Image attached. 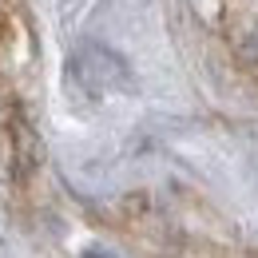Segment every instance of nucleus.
<instances>
[{"label":"nucleus","mask_w":258,"mask_h":258,"mask_svg":"<svg viewBox=\"0 0 258 258\" xmlns=\"http://www.w3.org/2000/svg\"><path fill=\"white\" fill-rule=\"evenodd\" d=\"M131 68L127 60L107 44H80L68 60V88L88 99H111L131 92Z\"/></svg>","instance_id":"nucleus-1"},{"label":"nucleus","mask_w":258,"mask_h":258,"mask_svg":"<svg viewBox=\"0 0 258 258\" xmlns=\"http://www.w3.org/2000/svg\"><path fill=\"white\" fill-rule=\"evenodd\" d=\"M84 258H119V254H115V250H107V246H88Z\"/></svg>","instance_id":"nucleus-2"}]
</instances>
